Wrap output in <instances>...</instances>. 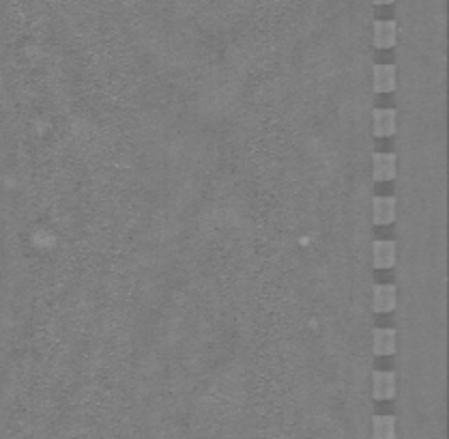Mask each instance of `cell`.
Returning a JSON list of instances; mask_svg holds the SVG:
<instances>
[{"label": "cell", "instance_id": "obj_1", "mask_svg": "<svg viewBox=\"0 0 449 439\" xmlns=\"http://www.w3.org/2000/svg\"><path fill=\"white\" fill-rule=\"evenodd\" d=\"M372 164H374V170H372L374 181H393L396 179V174H398L396 153H374Z\"/></svg>", "mask_w": 449, "mask_h": 439}, {"label": "cell", "instance_id": "obj_2", "mask_svg": "<svg viewBox=\"0 0 449 439\" xmlns=\"http://www.w3.org/2000/svg\"><path fill=\"white\" fill-rule=\"evenodd\" d=\"M372 265L376 269H389L396 265V241L376 239L372 243Z\"/></svg>", "mask_w": 449, "mask_h": 439}, {"label": "cell", "instance_id": "obj_3", "mask_svg": "<svg viewBox=\"0 0 449 439\" xmlns=\"http://www.w3.org/2000/svg\"><path fill=\"white\" fill-rule=\"evenodd\" d=\"M374 356L385 358L393 356L398 351V334L393 327H376L374 329Z\"/></svg>", "mask_w": 449, "mask_h": 439}, {"label": "cell", "instance_id": "obj_4", "mask_svg": "<svg viewBox=\"0 0 449 439\" xmlns=\"http://www.w3.org/2000/svg\"><path fill=\"white\" fill-rule=\"evenodd\" d=\"M396 127H398L396 110H391V108L374 110V114H372V134L374 136H379V138L391 136V134H396Z\"/></svg>", "mask_w": 449, "mask_h": 439}, {"label": "cell", "instance_id": "obj_5", "mask_svg": "<svg viewBox=\"0 0 449 439\" xmlns=\"http://www.w3.org/2000/svg\"><path fill=\"white\" fill-rule=\"evenodd\" d=\"M372 394L379 400H391L396 396V375L387 371L372 373Z\"/></svg>", "mask_w": 449, "mask_h": 439}, {"label": "cell", "instance_id": "obj_6", "mask_svg": "<svg viewBox=\"0 0 449 439\" xmlns=\"http://www.w3.org/2000/svg\"><path fill=\"white\" fill-rule=\"evenodd\" d=\"M398 41V24L391 20H379L374 22V48L387 50L393 48Z\"/></svg>", "mask_w": 449, "mask_h": 439}, {"label": "cell", "instance_id": "obj_7", "mask_svg": "<svg viewBox=\"0 0 449 439\" xmlns=\"http://www.w3.org/2000/svg\"><path fill=\"white\" fill-rule=\"evenodd\" d=\"M398 302V289L393 285H376L372 291V306L376 312H391Z\"/></svg>", "mask_w": 449, "mask_h": 439}, {"label": "cell", "instance_id": "obj_8", "mask_svg": "<svg viewBox=\"0 0 449 439\" xmlns=\"http://www.w3.org/2000/svg\"><path fill=\"white\" fill-rule=\"evenodd\" d=\"M374 76V91L376 93H391L396 91V67L393 65H374L372 69Z\"/></svg>", "mask_w": 449, "mask_h": 439}, {"label": "cell", "instance_id": "obj_9", "mask_svg": "<svg viewBox=\"0 0 449 439\" xmlns=\"http://www.w3.org/2000/svg\"><path fill=\"white\" fill-rule=\"evenodd\" d=\"M372 220L376 224H391L396 220V198L376 196L372 201Z\"/></svg>", "mask_w": 449, "mask_h": 439}, {"label": "cell", "instance_id": "obj_10", "mask_svg": "<svg viewBox=\"0 0 449 439\" xmlns=\"http://www.w3.org/2000/svg\"><path fill=\"white\" fill-rule=\"evenodd\" d=\"M372 439H396V418L374 416L372 418Z\"/></svg>", "mask_w": 449, "mask_h": 439}, {"label": "cell", "instance_id": "obj_11", "mask_svg": "<svg viewBox=\"0 0 449 439\" xmlns=\"http://www.w3.org/2000/svg\"><path fill=\"white\" fill-rule=\"evenodd\" d=\"M393 0H374V5H391Z\"/></svg>", "mask_w": 449, "mask_h": 439}]
</instances>
